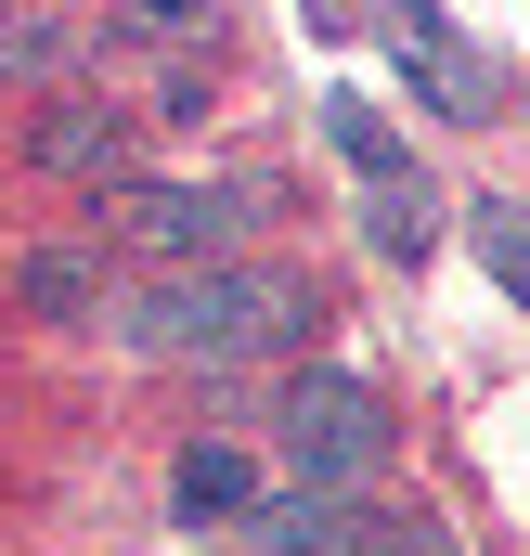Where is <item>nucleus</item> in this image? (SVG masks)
<instances>
[{
	"label": "nucleus",
	"instance_id": "nucleus-6",
	"mask_svg": "<svg viewBox=\"0 0 530 556\" xmlns=\"http://www.w3.org/2000/svg\"><path fill=\"white\" fill-rule=\"evenodd\" d=\"M168 505H181L194 531H207V518H247V505H260V466H247L234 440H194V453L168 466Z\"/></svg>",
	"mask_w": 530,
	"mask_h": 556
},
{
	"label": "nucleus",
	"instance_id": "nucleus-2",
	"mask_svg": "<svg viewBox=\"0 0 530 556\" xmlns=\"http://www.w3.org/2000/svg\"><path fill=\"white\" fill-rule=\"evenodd\" d=\"M272 427H285V466H298V492H324V505H350V492L389 466V402H376L363 376H337V363H298Z\"/></svg>",
	"mask_w": 530,
	"mask_h": 556
},
{
	"label": "nucleus",
	"instance_id": "nucleus-5",
	"mask_svg": "<svg viewBox=\"0 0 530 556\" xmlns=\"http://www.w3.org/2000/svg\"><path fill=\"white\" fill-rule=\"evenodd\" d=\"M13 298H26L39 324H104V260H78V247H26V260H13Z\"/></svg>",
	"mask_w": 530,
	"mask_h": 556
},
{
	"label": "nucleus",
	"instance_id": "nucleus-9",
	"mask_svg": "<svg viewBox=\"0 0 530 556\" xmlns=\"http://www.w3.org/2000/svg\"><path fill=\"white\" fill-rule=\"evenodd\" d=\"M324 130H337V155H350L363 181H414V155H401V130L376 117V104H363V91H337V104H324Z\"/></svg>",
	"mask_w": 530,
	"mask_h": 556
},
{
	"label": "nucleus",
	"instance_id": "nucleus-7",
	"mask_svg": "<svg viewBox=\"0 0 530 556\" xmlns=\"http://www.w3.org/2000/svg\"><path fill=\"white\" fill-rule=\"evenodd\" d=\"M78 65V13H0V91H39V78H65Z\"/></svg>",
	"mask_w": 530,
	"mask_h": 556
},
{
	"label": "nucleus",
	"instance_id": "nucleus-1",
	"mask_svg": "<svg viewBox=\"0 0 530 556\" xmlns=\"http://www.w3.org/2000/svg\"><path fill=\"white\" fill-rule=\"evenodd\" d=\"M311 324H324V298H311V273H285V260L168 273L155 298L117 311V337H130L142 363H260V350H298Z\"/></svg>",
	"mask_w": 530,
	"mask_h": 556
},
{
	"label": "nucleus",
	"instance_id": "nucleus-3",
	"mask_svg": "<svg viewBox=\"0 0 530 556\" xmlns=\"http://www.w3.org/2000/svg\"><path fill=\"white\" fill-rule=\"evenodd\" d=\"M247 207H260V181H117V194H91V220L142 260H168V273H220Z\"/></svg>",
	"mask_w": 530,
	"mask_h": 556
},
{
	"label": "nucleus",
	"instance_id": "nucleus-4",
	"mask_svg": "<svg viewBox=\"0 0 530 556\" xmlns=\"http://www.w3.org/2000/svg\"><path fill=\"white\" fill-rule=\"evenodd\" d=\"M26 168H39V181H91V194H117V181H130V117L52 91V104L26 117Z\"/></svg>",
	"mask_w": 530,
	"mask_h": 556
},
{
	"label": "nucleus",
	"instance_id": "nucleus-8",
	"mask_svg": "<svg viewBox=\"0 0 530 556\" xmlns=\"http://www.w3.org/2000/svg\"><path fill=\"white\" fill-rule=\"evenodd\" d=\"M363 233H376V260H427V247H440V194H427V181H376Z\"/></svg>",
	"mask_w": 530,
	"mask_h": 556
}]
</instances>
